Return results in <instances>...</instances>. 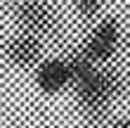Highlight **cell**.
I'll use <instances>...</instances> for the list:
<instances>
[{"mask_svg": "<svg viewBox=\"0 0 130 128\" xmlns=\"http://www.w3.org/2000/svg\"><path fill=\"white\" fill-rule=\"evenodd\" d=\"M3 57L5 62L19 71H31L45 59V43L33 33L17 31L14 36L5 38L3 43Z\"/></svg>", "mask_w": 130, "mask_h": 128, "instance_id": "4", "label": "cell"}, {"mask_svg": "<svg viewBox=\"0 0 130 128\" xmlns=\"http://www.w3.org/2000/svg\"><path fill=\"white\" fill-rule=\"evenodd\" d=\"M71 7L73 12L78 14V19L83 21H92L102 14V7H104V0H71Z\"/></svg>", "mask_w": 130, "mask_h": 128, "instance_id": "6", "label": "cell"}, {"mask_svg": "<svg viewBox=\"0 0 130 128\" xmlns=\"http://www.w3.org/2000/svg\"><path fill=\"white\" fill-rule=\"evenodd\" d=\"M109 128H130V116H118L109 123Z\"/></svg>", "mask_w": 130, "mask_h": 128, "instance_id": "7", "label": "cell"}, {"mask_svg": "<svg viewBox=\"0 0 130 128\" xmlns=\"http://www.w3.org/2000/svg\"><path fill=\"white\" fill-rule=\"evenodd\" d=\"M14 21L19 31L33 33L43 40L59 31V12L47 0H19L14 5Z\"/></svg>", "mask_w": 130, "mask_h": 128, "instance_id": "2", "label": "cell"}, {"mask_svg": "<svg viewBox=\"0 0 130 128\" xmlns=\"http://www.w3.org/2000/svg\"><path fill=\"white\" fill-rule=\"evenodd\" d=\"M73 74V93L83 119L92 126L104 123L113 102L125 93V76L116 66L92 62L85 50L78 48L66 57Z\"/></svg>", "mask_w": 130, "mask_h": 128, "instance_id": "1", "label": "cell"}, {"mask_svg": "<svg viewBox=\"0 0 130 128\" xmlns=\"http://www.w3.org/2000/svg\"><path fill=\"white\" fill-rule=\"evenodd\" d=\"M121 36H123V29H121V21L111 14L97 19V24L90 29V33L85 36L80 48L85 50V55L97 64H109L116 52L121 48Z\"/></svg>", "mask_w": 130, "mask_h": 128, "instance_id": "3", "label": "cell"}, {"mask_svg": "<svg viewBox=\"0 0 130 128\" xmlns=\"http://www.w3.org/2000/svg\"><path fill=\"white\" fill-rule=\"evenodd\" d=\"M33 83L43 95H59L73 86L71 64L66 57H45L33 69Z\"/></svg>", "mask_w": 130, "mask_h": 128, "instance_id": "5", "label": "cell"}]
</instances>
